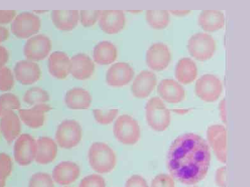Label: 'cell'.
<instances>
[{"mask_svg": "<svg viewBox=\"0 0 250 187\" xmlns=\"http://www.w3.org/2000/svg\"><path fill=\"white\" fill-rule=\"evenodd\" d=\"M93 57L97 64L102 66L112 64L117 58L116 45L108 41L99 42L93 49Z\"/></svg>", "mask_w": 250, "mask_h": 187, "instance_id": "obj_27", "label": "cell"}, {"mask_svg": "<svg viewBox=\"0 0 250 187\" xmlns=\"http://www.w3.org/2000/svg\"><path fill=\"white\" fill-rule=\"evenodd\" d=\"M198 23L204 31L216 32L225 26V15L221 11L203 10L199 15Z\"/></svg>", "mask_w": 250, "mask_h": 187, "instance_id": "obj_26", "label": "cell"}, {"mask_svg": "<svg viewBox=\"0 0 250 187\" xmlns=\"http://www.w3.org/2000/svg\"><path fill=\"white\" fill-rule=\"evenodd\" d=\"M151 187H175V180L168 174L160 173L153 178Z\"/></svg>", "mask_w": 250, "mask_h": 187, "instance_id": "obj_38", "label": "cell"}, {"mask_svg": "<svg viewBox=\"0 0 250 187\" xmlns=\"http://www.w3.org/2000/svg\"><path fill=\"white\" fill-rule=\"evenodd\" d=\"M95 72V64L85 54H78L71 58L70 73L74 78L80 80L90 79Z\"/></svg>", "mask_w": 250, "mask_h": 187, "instance_id": "obj_19", "label": "cell"}, {"mask_svg": "<svg viewBox=\"0 0 250 187\" xmlns=\"http://www.w3.org/2000/svg\"><path fill=\"white\" fill-rule=\"evenodd\" d=\"M146 116L147 124L155 131H164L170 125V111L159 97H152L147 101Z\"/></svg>", "mask_w": 250, "mask_h": 187, "instance_id": "obj_3", "label": "cell"}, {"mask_svg": "<svg viewBox=\"0 0 250 187\" xmlns=\"http://www.w3.org/2000/svg\"><path fill=\"white\" fill-rule=\"evenodd\" d=\"M200 187L193 186V187Z\"/></svg>", "mask_w": 250, "mask_h": 187, "instance_id": "obj_49", "label": "cell"}, {"mask_svg": "<svg viewBox=\"0 0 250 187\" xmlns=\"http://www.w3.org/2000/svg\"><path fill=\"white\" fill-rule=\"evenodd\" d=\"M48 71L51 75L56 79H66L70 74V58L64 52H53L49 57Z\"/></svg>", "mask_w": 250, "mask_h": 187, "instance_id": "obj_21", "label": "cell"}, {"mask_svg": "<svg viewBox=\"0 0 250 187\" xmlns=\"http://www.w3.org/2000/svg\"><path fill=\"white\" fill-rule=\"evenodd\" d=\"M16 14V11L15 10H0V25L12 22Z\"/></svg>", "mask_w": 250, "mask_h": 187, "instance_id": "obj_41", "label": "cell"}, {"mask_svg": "<svg viewBox=\"0 0 250 187\" xmlns=\"http://www.w3.org/2000/svg\"><path fill=\"white\" fill-rule=\"evenodd\" d=\"M88 158L91 168L99 173L111 172L117 164L116 153L110 146L103 142H95L91 145Z\"/></svg>", "mask_w": 250, "mask_h": 187, "instance_id": "obj_2", "label": "cell"}, {"mask_svg": "<svg viewBox=\"0 0 250 187\" xmlns=\"http://www.w3.org/2000/svg\"><path fill=\"white\" fill-rule=\"evenodd\" d=\"M52 42L48 37L43 34L30 37L23 47V54L28 60L39 62L49 56L52 49Z\"/></svg>", "mask_w": 250, "mask_h": 187, "instance_id": "obj_10", "label": "cell"}, {"mask_svg": "<svg viewBox=\"0 0 250 187\" xmlns=\"http://www.w3.org/2000/svg\"><path fill=\"white\" fill-rule=\"evenodd\" d=\"M17 81L22 85H32L41 79L42 72L37 63L28 60L19 61L14 67Z\"/></svg>", "mask_w": 250, "mask_h": 187, "instance_id": "obj_15", "label": "cell"}, {"mask_svg": "<svg viewBox=\"0 0 250 187\" xmlns=\"http://www.w3.org/2000/svg\"><path fill=\"white\" fill-rule=\"evenodd\" d=\"M207 138L217 160L222 164L227 161V131L224 126L214 125L208 128Z\"/></svg>", "mask_w": 250, "mask_h": 187, "instance_id": "obj_11", "label": "cell"}, {"mask_svg": "<svg viewBox=\"0 0 250 187\" xmlns=\"http://www.w3.org/2000/svg\"><path fill=\"white\" fill-rule=\"evenodd\" d=\"M125 187H149L146 180L142 176L134 175L131 176L125 183Z\"/></svg>", "mask_w": 250, "mask_h": 187, "instance_id": "obj_39", "label": "cell"}, {"mask_svg": "<svg viewBox=\"0 0 250 187\" xmlns=\"http://www.w3.org/2000/svg\"><path fill=\"white\" fill-rule=\"evenodd\" d=\"M14 76L12 71L6 66L0 67V91L7 92L14 87Z\"/></svg>", "mask_w": 250, "mask_h": 187, "instance_id": "obj_33", "label": "cell"}, {"mask_svg": "<svg viewBox=\"0 0 250 187\" xmlns=\"http://www.w3.org/2000/svg\"><path fill=\"white\" fill-rule=\"evenodd\" d=\"M64 103L67 107L71 110H86L92 104V97L89 91L86 89L74 88L66 93Z\"/></svg>", "mask_w": 250, "mask_h": 187, "instance_id": "obj_24", "label": "cell"}, {"mask_svg": "<svg viewBox=\"0 0 250 187\" xmlns=\"http://www.w3.org/2000/svg\"><path fill=\"white\" fill-rule=\"evenodd\" d=\"M223 90L221 80L214 75H202L195 83V94L202 101L206 103H214L218 100Z\"/></svg>", "mask_w": 250, "mask_h": 187, "instance_id": "obj_8", "label": "cell"}, {"mask_svg": "<svg viewBox=\"0 0 250 187\" xmlns=\"http://www.w3.org/2000/svg\"><path fill=\"white\" fill-rule=\"evenodd\" d=\"M51 106L46 104H38L30 109L19 110V117L28 127L38 129L44 124L45 114L51 110Z\"/></svg>", "mask_w": 250, "mask_h": 187, "instance_id": "obj_18", "label": "cell"}, {"mask_svg": "<svg viewBox=\"0 0 250 187\" xmlns=\"http://www.w3.org/2000/svg\"><path fill=\"white\" fill-rule=\"evenodd\" d=\"M147 66L154 71H162L168 67L171 59L169 48L164 43H155L149 48L146 52Z\"/></svg>", "mask_w": 250, "mask_h": 187, "instance_id": "obj_12", "label": "cell"}, {"mask_svg": "<svg viewBox=\"0 0 250 187\" xmlns=\"http://www.w3.org/2000/svg\"><path fill=\"white\" fill-rule=\"evenodd\" d=\"M174 112L177 113L178 114H185L190 112V110H173Z\"/></svg>", "mask_w": 250, "mask_h": 187, "instance_id": "obj_46", "label": "cell"}, {"mask_svg": "<svg viewBox=\"0 0 250 187\" xmlns=\"http://www.w3.org/2000/svg\"><path fill=\"white\" fill-rule=\"evenodd\" d=\"M160 96L167 103L178 104L186 97V91L182 85L173 79L162 80L158 86Z\"/></svg>", "mask_w": 250, "mask_h": 187, "instance_id": "obj_22", "label": "cell"}, {"mask_svg": "<svg viewBox=\"0 0 250 187\" xmlns=\"http://www.w3.org/2000/svg\"><path fill=\"white\" fill-rule=\"evenodd\" d=\"M51 19L58 30L69 32L77 27L80 15L77 10H54L51 12Z\"/></svg>", "mask_w": 250, "mask_h": 187, "instance_id": "obj_25", "label": "cell"}, {"mask_svg": "<svg viewBox=\"0 0 250 187\" xmlns=\"http://www.w3.org/2000/svg\"><path fill=\"white\" fill-rule=\"evenodd\" d=\"M14 154L15 162L22 167L28 166L36 159L37 141L29 134L20 135L15 141Z\"/></svg>", "mask_w": 250, "mask_h": 187, "instance_id": "obj_9", "label": "cell"}, {"mask_svg": "<svg viewBox=\"0 0 250 187\" xmlns=\"http://www.w3.org/2000/svg\"><path fill=\"white\" fill-rule=\"evenodd\" d=\"M49 99V93L40 87H34L29 89L26 91L23 97V101L25 104L34 106L45 104Z\"/></svg>", "mask_w": 250, "mask_h": 187, "instance_id": "obj_30", "label": "cell"}, {"mask_svg": "<svg viewBox=\"0 0 250 187\" xmlns=\"http://www.w3.org/2000/svg\"><path fill=\"white\" fill-rule=\"evenodd\" d=\"M21 101L19 97L14 94L7 93L0 95V112L1 113L9 111L20 110Z\"/></svg>", "mask_w": 250, "mask_h": 187, "instance_id": "obj_31", "label": "cell"}, {"mask_svg": "<svg viewBox=\"0 0 250 187\" xmlns=\"http://www.w3.org/2000/svg\"><path fill=\"white\" fill-rule=\"evenodd\" d=\"M41 27V21L38 15L25 12L15 17L11 25V30L17 38L25 39L34 36Z\"/></svg>", "mask_w": 250, "mask_h": 187, "instance_id": "obj_7", "label": "cell"}, {"mask_svg": "<svg viewBox=\"0 0 250 187\" xmlns=\"http://www.w3.org/2000/svg\"><path fill=\"white\" fill-rule=\"evenodd\" d=\"M215 182L219 187H227V172L225 166L217 169L215 174Z\"/></svg>", "mask_w": 250, "mask_h": 187, "instance_id": "obj_40", "label": "cell"}, {"mask_svg": "<svg viewBox=\"0 0 250 187\" xmlns=\"http://www.w3.org/2000/svg\"><path fill=\"white\" fill-rule=\"evenodd\" d=\"M83 136L81 125L77 121L66 119L58 126L56 132V142L64 149H71L77 147Z\"/></svg>", "mask_w": 250, "mask_h": 187, "instance_id": "obj_6", "label": "cell"}, {"mask_svg": "<svg viewBox=\"0 0 250 187\" xmlns=\"http://www.w3.org/2000/svg\"><path fill=\"white\" fill-rule=\"evenodd\" d=\"M157 84L156 76L153 72L141 71L135 78L132 85V92L135 97L144 99L148 97Z\"/></svg>", "mask_w": 250, "mask_h": 187, "instance_id": "obj_16", "label": "cell"}, {"mask_svg": "<svg viewBox=\"0 0 250 187\" xmlns=\"http://www.w3.org/2000/svg\"><path fill=\"white\" fill-rule=\"evenodd\" d=\"M113 132L117 141L125 145H135L141 138V128L138 122L127 114L117 117Z\"/></svg>", "mask_w": 250, "mask_h": 187, "instance_id": "obj_4", "label": "cell"}, {"mask_svg": "<svg viewBox=\"0 0 250 187\" xmlns=\"http://www.w3.org/2000/svg\"><path fill=\"white\" fill-rule=\"evenodd\" d=\"M6 185V180H0V187H5Z\"/></svg>", "mask_w": 250, "mask_h": 187, "instance_id": "obj_47", "label": "cell"}, {"mask_svg": "<svg viewBox=\"0 0 250 187\" xmlns=\"http://www.w3.org/2000/svg\"><path fill=\"white\" fill-rule=\"evenodd\" d=\"M0 117V130L4 138L10 144L21 134V119L13 111L2 112Z\"/></svg>", "mask_w": 250, "mask_h": 187, "instance_id": "obj_20", "label": "cell"}, {"mask_svg": "<svg viewBox=\"0 0 250 187\" xmlns=\"http://www.w3.org/2000/svg\"><path fill=\"white\" fill-rule=\"evenodd\" d=\"M1 114H2V113L1 112H0V117H1Z\"/></svg>", "mask_w": 250, "mask_h": 187, "instance_id": "obj_48", "label": "cell"}, {"mask_svg": "<svg viewBox=\"0 0 250 187\" xmlns=\"http://www.w3.org/2000/svg\"><path fill=\"white\" fill-rule=\"evenodd\" d=\"M171 14L177 17H184L190 14V10H170Z\"/></svg>", "mask_w": 250, "mask_h": 187, "instance_id": "obj_45", "label": "cell"}, {"mask_svg": "<svg viewBox=\"0 0 250 187\" xmlns=\"http://www.w3.org/2000/svg\"><path fill=\"white\" fill-rule=\"evenodd\" d=\"M146 19L150 27L156 30H162L168 27L170 17L168 11L147 10L146 12Z\"/></svg>", "mask_w": 250, "mask_h": 187, "instance_id": "obj_29", "label": "cell"}, {"mask_svg": "<svg viewBox=\"0 0 250 187\" xmlns=\"http://www.w3.org/2000/svg\"><path fill=\"white\" fill-rule=\"evenodd\" d=\"M101 10H82L80 13V19L82 25L84 27H91L99 21Z\"/></svg>", "mask_w": 250, "mask_h": 187, "instance_id": "obj_35", "label": "cell"}, {"mask_svg": "<svg viewBox=\"0 0 250 187\" xmlns=\"http://www.w3.org/2000/svg\"><path fill=\"white\" fill-rule=\"evenodd\" d=\"M134 76V69L129 64L117 62L112 65L106 72V82L108 86L121 88L129 84Z\"/></svg>", "mask_w": 250, "mask_h": 187, "instance_id": "obj_13", "label": "cell"}, {"mask_svg": "<svg viewBox=\"0 0 250 187\" xmlns=\"http://www.w3.org/2000/svg\"><path fill=\"white\" fill-rule=\"evenodd\" d=\"M9 60V53L5 47L0 45V67L5 66Z\"/></svg>", "mask_w": 250, "mask_h": 187, "instance_id": "obj_42", "label": "cell"}, {"mask_svg": "<svg viewBox=\"0 0 250 187\" xmlns=\"http://www.w3.org/2000/svg\"><path fill=\"white\" fill-rule=\"evenodd\" d=\"M189 54L195 59L204 62L211 58L216 50V43L211 36L204 32L193 35L188 40Z\"/></svg>", "mask_w": 250, "mask_h": 187, "instance_id": "obj_5", "label": "cell"}, {"mask_svg": "<svg viewBox=\"0 0 250 187\" xmlns=\"http://www.w3.org/2000/svg\"><path fill=\"white\" fill-rule=\"evenodd\" d=\"M36 141L37 154L35 161L40 165L51 164L57 156V143L48 136H41Z\"/></svg>", "mask_w": 250, "mask_h": 187, "instance_id": "obj_23", "label": "cell"}, {"mask_svg": "<svg viewBox=\"0 0 250 187\" xmlns=\"http://www.w3.org/2000/svg\"><path fill=\"white\" fill-rule=\"evenodd\" d=\"M79 187H106V184L101 175L92 174L83 178Z\"/></svg>", "mask_w": 250, "mask_h": 187, "instance_id": "obj_37", "label": "cell"}, {"mask_svg": "<svg viewBox=\"0 0 250 187\" xmlns=\"http://www.w3.org/2000/svg\"><path fill=\"white\" fill-rule=\"evenodd\" d=\"M211 154L209 145L201 136L188 132L171 143L167 165L174 179L188 186L201 182L208 175Z\"/></svg>", "mask_w": 250, "mask_h": 187, "instance_id": "obj_1", "label": "cell"}, {"mask_svg": "<svg viewBox=\"0 0 250 187\" xmlns=\"http://www.w3.org/2000/svg\"><path fill=\"white\" fill-rule=\"evenodd\" d=\"M80 175V167L76 163L64 161L54 167L52 178L61 186H67L75 182Z\"/></svg>", "mask_w": 250, "mask_h": 187, "instance_id": "obj_17", "label": "cell"}, {"mask_svg": "<svg viewBox=\"0 0 250 187\" xmlns=\"http://www.w3.org/2000/svg\"><path fill=\"white\" fill-rule=\"evenodd\" d=\"M28 187H54V180L48 173H36L30 178Z\"/></svg>", "mask_w": 250, "mask_h": 187, "instance_id": "obj_34", "label": "cell"}, {"mask_svg": "<svg viewBox=\"0 0 250 187\" xmlns=\"http://www.w3.org/2000/svg\"><path fill=\"white\" fill-rule=\"evenodd\" d=\"M12 171V161L10 156L0 153V180H6Z\"/></svg>", "mask_w": 250, "mask_h": 187, "instance_id": "obj_36", "label": "cell"}, {"mask_svg": "<svg viewBox=\"0 0 250 187\" xmlns=\"http://www.w3.org/2000/svg\"><path fill=\"white\" fill-rule=\"evenodd\" d=\"M98 21L102 31L107 34H116L125 28V17L122 10H103Z\"/></svg>", "mask_w": 250, "mask_h": 187, "instance_id": "obj_14", "label": "cell"}, {"mask_svg": "<svg viewBox=\"0 0 250 187\" xmlns=\"http://www.w3.org/2000/svg\"><path fill=\"white\" fill-rule=\"evenodd\" d=\"M219 109L221 120L226 125L227 124V114H226L225 99L222 100L220 102Z\"/></svg>", "mask_w": 250, "mask_h": 187, "instance_id": "obj_43", "label": "cell"}, {"mask_svg": "<svg viewBox=\"0 0 250 187\" xmlns=\"http://www.w3.org/2000/svg\"><path fill=\"white\" fill-rule=\"evenodd\" d=\"M119 111L117 109L103 110L95 109L93 111V117L98 123L102 125H107L112 123L118 115Z\"/></svg>", "mask_w": 250, "mask_h": 187, "instance_id": "obj_32", "label": "cell"}, {"mask_svg": "<svg viewBox=\"0 0 250 187\" xmlns=\"http://www.w3.org/2000/svg\"></svg>", "mask_w": 250, "mask_h": 187, "instance_id": "obj_50", "label": "cell"}, {"mask_svg": "<svg viewBox=\"0 0 250 187\" xmlns=\"http://www.w3.org/2000/svg\"><path fill=\"white\" fill-rule=\"evenodd\" d=\"M198 75L197 66L190 58L184 57L178 61L175 69V77L180 83H192Z\"/></svg>", "mask_w": 250, "mask_h": 187, "instance_id": "obj_28", "label": "cell"}, {"mask_svg": "<svg viewBox=\"0 0 250 187\" xmlns=\"http://www.w3.org/2000/svg\"><path fill=\"white\" fill-rule=\"evenodd\" d=\"M9 37V32L7 28L0 25V43L5 42Z\"/></svg>", "mask_w": 250, "mask_h": 187, "instance_id": "obj_44", "label": "cell"}]
</instances>
